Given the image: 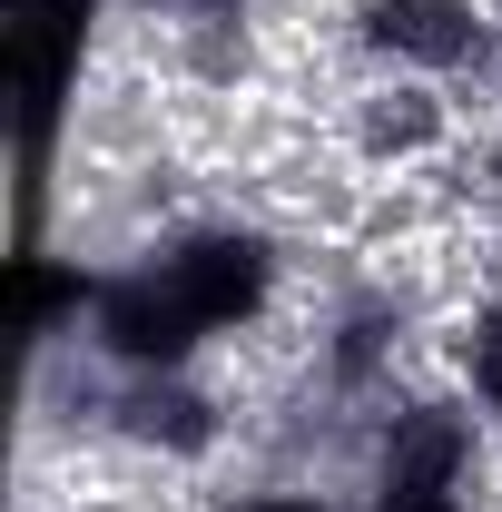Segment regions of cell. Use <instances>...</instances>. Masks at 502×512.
<instances>
[{"label": "cell", "instance_id": "obj_1", "mask_svg": "<svg viewBox=\"0 0 502 512\" xmlns=\"http://www.w3.org/2000/svg\"><path fill=\"white\" fill-rule=\"evenodd\" d=\"M148 266V286L168 296V316L197 335V355L217 345V335H237V325L266 316V296H276V247L237 227V217H217V227H178L168 247L138 256Z\"/></svg>", "mask_w": 502, "mask_h": 512}, {"label": "cell", "instance_id": "obj_2", "mask_svg": "<svg viewBox=\"0 0 502 512\" xmlns=\"http://www.w3.org/2000/svg\"><path fill=\"white\" fill-rule=\"evenodd\" d=\"M473 414L453 404H414L384 424V463H375V512H473Z\"/></svg>", "mask_w": 502, "mask_h": 512}, {"label": "cell", "instance_id": "obj_3", "mask_svg": "<svg viewBox=\"0 0 502 512\" xmlns=\"http://www.w3.org/2000/svg\"><path fill=\"white\" fill-rule=\"evenodd\" d=\"M365 50L394 69H473L483 10L473 0H365Z\"/></svg>", "mask_w": 502, "mask_h": 512}, {"label": "cell", "instance_id": "obj_4", "mask_svg": "<svg viewBox=\"0 0 502 512\" xmlns=\"http://www.w3.org/2000/svg\"><path fill=\"white\" fill-rule=\"evenodd\" d=\"M89 306H99V276L79 266V256H30V296H20V316H30V335L40 345H69L79 325H89Z\"/></svg>", "mask_w": 502, "mask_h": 512}, {"label": "cell", "instance_id": "obj_5", "mask_svg": "<svg viewBox=\"0 0 502 512\" xmlns=\"http://www.w3.org/2000/svg\"><path fill=\"white\" fill-rule=\"evenodd\" d=\"M463 384H473V404H483V414H502V296L463 325Z\"/></svg>", "mask_w": 502, "mask_h": 512}, {"label": "cell", "instance_id": "obj_6", "mask_svg": "<svg viewBox=\"0 0 502 512\" xmlns=\"http://www.w3.org/2000/svg\"><path fill=\"white\" fill-rule=\"evenodd\" d=\"M227 512H355V503H335V493H315V483H276V493H237Z\"/></svg>", "mask_w": 502, "mask_h": 512}]
</instances>
